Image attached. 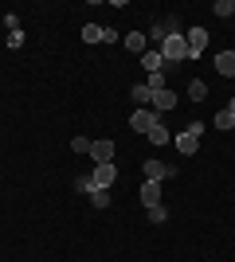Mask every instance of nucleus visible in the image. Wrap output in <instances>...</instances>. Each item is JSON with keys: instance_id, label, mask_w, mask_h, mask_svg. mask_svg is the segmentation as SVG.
I'll use <instances>...</instances> for the list:
<instances>
[{"instance_id": "nucleus-1", "label": "nucleus", "mask_w": 235, "mask_h": 262, "mask_svg": "<svg viewBox=\"0 0 235 262\" xmlns=\"http://www.w3.org/2000/svg\"><path fill=\"white\" fill-rule=\"evenodd\" d=\"M157 51H161V59H165V67L168 63H180V59H188V39H184V32H180V35H168Z\"/></svg>"}, {"instance_id": "nucleus-2", "label": "nucleus", "mask_w": 235, "mask_h": 262, "mask_svg": "<svg viewBox=\"0 0 235 262\" xmlns=\"http://www.w3.org/2000/svg\"><path fill=\"white\" fill-rule=\"evenodd\" d=\"M153 125H161V114H157V110L141 106V110H134V114H130V129H134V133H149Z\"/></svg>"}, {"instance_id": "nucleus-3", "label": "nucleus", "mask_w": 235, "mask_h": 262, "mask_svg": "<svg viewBox=\"0 0 235 262\" xmlns=\"http://www.w3.org/2000/svg\"><path fill=\"white\" fill-rule=\"evenodd\" d=\"M87 176H90V192H94V188H114L118 168H114V161L110 164H94V172H87Z\"/></svg>"}, {"instance_id": "nucleus-4", "label": "nucleus", "mask_w": 235, "mask_h": 262, "mask_svg": "<svg viewBox=\"0 0 235 262\" xmlns=\"http://www.w3.org/2000/svg\"><path fill=\"white\" fill-rule=\"evenodd\" d=\"M184 39H188V59H200L204 47H208V28H188Z\"/></svg>"}, {"instance_id": "nucleus-5", "label": "nucleus", "mask_w": 235, "mask_h": 262, "mask_svg": "<svg viewBox=\"0 0 235 262\" xmlns=\"http://www.w3.org/2000/svg\"><path fill=\"white\" fill-rule=\"evenodd\" d=\"M90 157H94V164H110L114 161V141H110V137L90 141Z\"/></svg>"}, {"instance_id": "nucleus-6", "label": "nucleus", "mask_w": 235, "mask_h": 262, "mask_svg": "<svg viewBox=\"0 0 235 262\" xmlns=\"http://www.w3.org/2000/svg\"><path fill=\"white\" fill-rule=\"evenodd\" d=\"M149 106H153L157 110V114H168V110H173V106H177V94H173V90H153V98H149Z\"/></svg>"}, {"instance_id": "nucleus-7", "label": "nucleus", "mask_w": 235, "mask_h": 262, "mask_svg": "<svg viewBox=\"0 0 235 262\" xmlns=\"http://www.w3.org/2000/svg\"><path fill=\"white\" fill-rule=\"evenodd\" d=\"M173 172H177V168H168L165 161H145V180H157V184H161V180H168Z\"/></svg>"}, {"instance_id": "nucleus-8", "label": "nucleus", "mask_w": 235, "mask_h": 262, "mask_svg": "<svg viewBox=\"0 0 235 262\" xmlns=\"http://www.w3.org/2000/svg\"><path fill=\"white\" fill-rule=\"evenodd\" d=\"M141 67H145L149 75H165V59H161V51H157V47H149V51L141 55Z\"/></svg>"}, {"instance_id": "nucleus-9", "label": "nucleus", "mask_w": 235, "mask_h": 262, "mask_svg": "<svg viewBox=\"0 0 235 262\" xmlns=\"http://www.w3.org/2000/svg\"><path fill=\"white\" fill-rule=\"evenodd\" d=\"M216 75L235 78V51H220V55H216Z\"/></svg>"}, {"instance_id": "nucleus-10", "label": "nucleus", "mask_w": 235, "mask_h": 262, "mask_svg": "<svg viewBox=\"0 0 235 262\" xmlns=\"http://www.w3.org/2000/svg\"><path fill=\"white\" fill-rule=\"evenodd\" d=\"M125 47H130L134 55H145L149 51V35L145 32H130V35H125Z\"/></svg>"}, {"instance_id": "nucleus-11", "label": "nucleus", "mask_w": 235, "mask_h": 262, "mask_svg": "<svg viewBox=\"0 0 235 262\" xmlns=\"http://www.w3.org/2000/svg\"><path fill=\"white\" fill-rule=\"evenodd\" d=\"M141 204H145V208L161 204V184H157V180H145V184H141Z\"/></svg>"}, {"instance_id": "nucleus-12", "label": "nucleus", "mask_w": 235, "mask_h": 262, "mask_svg": "<svg viewBox=\"0 0 235 262\" xmlns=\"http://www.w3.org/2000/svg\"><path fill=\"white\" fill-rule=\"evenodd\" d=\"M173 141H177V153H184V157H192V153H196V149H200V141H196L192 133H177Z\"/></svg>"}, {"instance_id": "nucleus-13", "label": "nucleus", "mask_w": 235, "mask_h": 262, "mask_svg": "<svg viewBox=\"0 0 235 262\" xmlns=\"http://www.w3.org/2000/svg\"><path fill=\"white\" fill-rule=\"evenodd\" d=\"M188 98L192 102H204V98H208V82H204V78H192V82H188Z\"/></svg>"}, {"instance_id": "nucleus-14", "label": "nucleus", "mask_w": 235, "mask_h": 262, "mask_svg": "<svg viewBox=\"0 0 235 262\" xmlns=\"http://www.w3.org/2000/svg\"><path fill=\"white\" fill-rule=\"evenodd\" d=\"M102 32H106V28H98V24H87V28H82V43H102Z\"/></svg>"}, {"instance_id": "nucleus-15", "label": "nucleus", "mask_w": 235, "mask_h": 262, "mask_svg": "<svg viewBox=\"0 0 235 262\" xmlns=\"http://www.w3.org/2000/svg\"><path fill=\"white\" fill-rule=\"evenodd\" d=\"M130 98H134V102H137V110H141L149 98H153V90H149L145 82H141V86H134V90H130Z\"/></svg>"}, {"instance_id": "nucleus-16", "label": "nucleus", "mask_w": 235, "mask_h": 262, "mask_svg": "<svg viewBox=\"0 0 235 262\" xmlns=\"http://www.w3.org/2000/svg\"><path fill=\"white\" fill-rule=\"evenodd\" d=\"M212 125H216V129H235V118L227 114V110H220V114L212 118Z\"/></svg>"}, {"instance_id": "nucleus-17", "label": "nucleus", "mask_w": 235, "mask_h": 262, "mask_svg": "<svg viewBox=\"0 0 235 262\" xmlns=\"http://www.w3.org/2000/svg\"><path fill=\"white\" fill-rule=\"evenodd\" d=\"M145 137H149V145H165V141H168V129H165V125H153Z\"/></svg>"}, {"instance_id": "nucleus-18", "label": "nucleus", "mask_w": 235, "mask_h": 262, "mask_svg": "<svg viewBox=\"0 0 235 262\" xmlns=\"http://www.w3.org/2000/svg\"><path fill=\"white\" fill-rule=\"evenodd\" d=\"M90 204H94V208H106V204H110V188H94V192H90Z\"/></svg>"}, {"instance_id": "nucleus-19", "label": "nucleus", "mask_w": 235, "mask_h": 262, "mask_svg": "<svg viewBox=\"0 0 235 262\" xmlns=\"http://www.w3.org/2000/svg\"><path fill=\"white\" fill-rule=\"evenodd\" d=\"M149 211V219H153V223H165V219H168V208H165V204H153V208H145Z\"/></svg>"}, {"instance_id": "nucleus-20", "label": "nucleus", "mask_w": 235, "mask_h": 262, "mask_svg": "<svg viewBox=\"0 0 235 262\" xmlns=\"http://www.w3.org/2000/svg\"><path fill=\"white\" fill-rule=\"evenodd\" d=\"M216 16H235V0H216Z\"/></svg>"}, {"instance_id": "nucleus-21", "label": "nucleus", "mask_w": 235, "mask_h": 262, "mask_svg": "<svg viewBox=\"0 0 235 262\" xmlns=\"http://www.w3.org/2000/svg\"><path fill=\"white\" fill-rule=\"evenodd\" d=\"M71 149H75V153H90V141L87 137H71Z\"/></svg>"}, {"instance_id": "nucleus-22", "label": "nucleus", "mask_w": 235, "mask_h": 262, "mask_svg": "<svg viewBox=\"0 0 235 262\" xmlns=\"http://www.w3.org/2000/svg\"><path fill=\"white\" fill-rule=\"evenodd\" d=\"M8 47H24V32H20V28H12V32H8Z\"/></svg>"}, {"instance_id": "nucleus-23", "label": "nucleus", "mask_w": 235, "mask_h": 262, "mask_svg": "<svg viewBox=\"0 0 235 262\" xmlns=\"http://www.w3.org/2000/svg\"><path fill=\"white\" fill-rule=\"evenodd\" d=\"M145 86H149V90H165V75H149Z\"/></svg>"}, {"instance_id": "nucleus-24", "label": "nucleus", "mask_w": 235, "mask_h": 262, "mask_svg": "<svg viewBox=\"0 0 235 262\" xmlns=\"http://www.w3.org/2000/svg\"><path fill=\"white\" fill-rule=\"evenodd\" d=\"M184 133H192V137L200 141V133H204V121H188V129H184Z\"/></svg>"}, {"instance_id": "nucleus-25", "label": "nucleus", "mask_w": 235, "mask_h": 262, "mask_svg": "<svg viewBox=\"0 0 235 262\" xmlns=\"http://www.w3.org/2000/svg\"><path fill=\"white\" fill-rule=\"evenodd\" d=\"M75 188H78V192H87V196H90V176H78V180H75Z\"/></svg>"}, {"instance_id": "nucleus-26", "label": "nucleus", "mask_w": 235, "mask_h": 262, "mask_svg": "<svg viewBox=\"0 0 235 262\" xmlns=\"http://www.w3.org/2000/svg\"><path fill=\"white\" fill-rule=\"evenodd\" d=\"M224 110H227V114H231V118H235V98H231V102H227V106H224Z\"/></svg>"}]
</instances>
